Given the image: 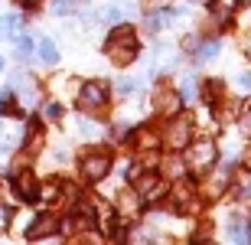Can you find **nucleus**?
Listing matches in <instances>:
<instances>
[{"mask_svg":"<svg viewBox=\"0 0 251 245\" xmlns=\"http://www.w3.org/2000/svg\"><path fill=\"white\" fill-rule=\"evenodd\" d=\"M245 53H248V59H251V36L245 39Z\"/></svg>","mask_w":251,"mask_h":245,"instance_id":"obj_32","label":"nucleus"},{"mask_svg":"<svg viewBox=\"0 0 251 245\" xmlns=\"http://www.w3.org/2000/svg\"><path fill=\"white\" fill-rule=\"evenodd\" d=\"M199 3H209V0H199Z\"/></svg>","mask_w":251,"mask_h":245,"instance_id":"obj_36","label":"nucleus"},{"mask_svg":"<svg viewBox=\"0 0 251 245\" xmlns=\"http://www.w3.org/2000/svg\"><path fill=\"white\" fill-rule=\"evenodd\" d=\"M179 105H183V98H179L176 92H170V88H160L157 98H153V108H157V114H176Z\"/></svg>","mask_w":251,"mask_h":245,"instance_id":"obj_7","label":"nucleus"},{"mask_svg":"<svg viewBox=\"0 0 251 245\" xmlns=\"http://www.w3.org/2000/svg\"><path fill=\"white\" fill-rule=\"evenodd\" d=\"M137 33L130 27H114L111 36H108V43H104V53H108V59H111L114 66H130V59L137 56Z\"/></svg>","mask_w":251,"mask_h":245,"instance_id":"obj_1","label":"nucleus"},{"mask_svg":"<svg viewBox=\"0 0 251 245\" xmlns=\"http://www.w3.org/2000/svg\"><path fill=\"white\" fill-rule=\"evenodd\" d=\"M108 105V85L104 82H85L78 88V108L82 111H101Z\"/></svg>","mask_w":251,"mask_h":245,"instance_id":"obj_2","label":"nucleus"},{"mask_svg":"<svg viewBox=\"0 0 251 245\" xmlns=\"http://www.w3.org/2000/svg\"><path fill=\"white\" fill-rule=\"evenodd\" d=\"M215 157H219L215 144L212 141H199V144H193V147L186 151V167L196 170V173H205V170L215 163Z\"/></svg>","mask_w":251,"mask_h":245,"instance_id":"obj_4","label":"nucleus"},{"mask_svg":"<svg viewBox=\"0 0 251 245\" xmlns=\"http://www.w3.org/2000/svg\"><path fill=\"white\" fill-rule=\"evenodd\" d=\"M238 196L251 199V170H245L242 177H238Z\"/></svg>","mask_w":251,"mask_h":245,"instance_id":"obj_20","label":"nucleus"},{"mask_svg":"<svg viewBox=\"0 0 251 245\" xmlns=\"http://www.w3.org/2000/svg\"><path fill=\"white\" fill-rule=\"evenodd\" d=\"M167 170H170V177H179V170H183V163H179V161H170V163H167Z\"/></svg>","mask_w":251,"mask_h":245,"instance_id":"obj_29","label":"nucleus"},{"mask_svg":"<svg viewBox=\"0 0 251 245\" xmlns=\"http://www.w3.org/2000/svg\"><path fill=\"white\" fill-rule=\"evenodd\" d=\"M114 92L121 95V98H130V95L137 92V82H134V79H118V85H114Z\"/></svg>","mask_w":251,"mask_h":245,"instance_id":"obj_17","label":"nucleus"},{"mask_svg":"<svg viewBox=\"0 0 251 245\" xmlns=\"http://www.w3.org/2000/svg\"><path fill=\"white\" fill-rule=\"evenodd\" d=\"M121 13H124V7H104L101 10V20H104V23H118Z\"/></svg>","mask_w":251,"mask_h":245,"instance_id":"obj_23","label":"nucleus"},{"mask_svg":"<svg viewBox=\"0 0 251 245\" xmlns=\"http://www.w3.org/2000/svg\"><path fill=\"white\" fill-rule=\"evenodd\" d=\"M179 98H183V102H193L196 98V85H193V79H183V92H179Z\"/></svg>","mask_w":251,"mask_h":245,"instance_id":"obj_24","label":"nucleus"},{"mask_svg":"<svg viewBox=\"0 0 251 245\" xmlns=\"http://www.w3.org/2000/svg\"><path fill=\"white\" fill-rule=\"evenodd\" d=\"M0 69H3V59H0Z\"/></svg>","mask_w":251,"mask_h":245,"instance_id":"obj_35","label":"nucleus"},{"mask_svg":"<svg viewBox=\"0 0 251 245\" xmlns=\"http://www.w3.org/2000/svg\"><path fill=\"white\" fill-rule=\"evenodd\" d=\"M108 170H111V154L95 151V154H85L82 157V173H85V180H92V183L104 180Z\"/></svg>","mask_w":251,"mask_h":245,"instance_id":"obj_5","label":"nucleus"},{"mask_svg":"<svg viewBox=\"0 0 251 245\" xmlns=\"http://www.w3.org/2000/svg\"><path fill=\"white\" fill-rule=\"evenodd\" d=\"M17 56L23 59V62L33 56V39H29V36H17Z\"/></svg>","mask_w":251,"mask_h":245,"instance_id":"obj_18","label":"nucleus"},{"mask_svg":"<svg viewBox=\"0 0 251 245\" xmlns=\"http://www.w3.org/2000/svg\"><path fill=\"white\" fill-rule=\"evenodd\" d=\"M13 88H20V98H23V102L26 105H33L39 98V92H36V85H33V79H26V76H13Z\"/></svg>","mask_w":251,"mask_h":245,"instance_id":"obj_11","label":"nucleus"},{"mask_svg":"<svg viewBox=\"0 0 251 245\" xmlns=\"http://www.w3.org/2000/svg\"><path fill=\"white\" fill-rule=\"evenodd\" d=\"M242 131H245V134H251V111L242 118Z\"/></svg>","mask_w":251,"mask_h":245,"instance_id":"obj_31","label":"nucleus"},{"mask_svg":"<svg viewBox=\"0 0 251 245\" xmlns=\"http://www.w3.org/2000/svg\"><path fill=\"white\" fill-rule=\"evenodd\" d=\"M212 56H219V43L205 39V46H199V59H212Z\"/></svg>","mask_w":251,"mask_h":245,"instance_id":"obj_22","label":"nucleus"},{"mask_svg":"<svg viewBox=\"0 0 251 245\" xmlns=\"http://www.w3.org/2000/svg\"><path fill=\"white\" fill-rule=\"evenodd\" d=\"M39 147H43V128H39V124H29V131H26V151L36 154Z\"/></svg>","mask_w":251,"mask_h":245,"instance_id":"obj_16","label":"nucleus"},{"mask_svg":"<svg viewBox=\"0 0 251 245\" xmlns=\"http://www.w3.org/2000/svg\"><path fill=\"white\" fill-rule=\"evenodd\" d=\"M17 3H23V7H33V3H39V0H17Z\"/></svg>","mask_w":251,"mask_h":245,"instance_id":"obj_33","label":"nucleus"},{"mask_svg":"<svg viewBox=\"0 0 251 245\" xmlns=\"http://www.w3.org/2000/svg\"><path fill=\"white\" fill-rule=\"evenodd\" d=\"M39 59H43V62H46V66H56L59 62V49H56V43H52V39H39Z\"/></svg>","mask_w":251,"mask_h":245,"instance_id":"obj_13","label":"nucleus"},{"mask_svg":"<svg viewBox=\"0 0 251 245\" xmlns=\"http://www.w3.org/2000/svg\"><path fill=\"white\" fill-rule=\"evenodd\" d=\"M225 236L232 239V242H248V239H251L248 219H245L242 213H232V216H228V229H225Z\"/></svg>","mask_w":251,"mask_h":245,"instance_id":"obj_8","label":"nucleus"},{"mask_svg":"<svg viewBox=\"0 0 251 245\" xmlns=\"http://www.w3.org/2000/svg\"><path fill=\"white\" fill-rule=\"evenodd\" d=\"M202 92H205V98H209V102H215V98L222 95V85H219V82H205Z\"/></svg>","mask_w":251,"mask_h":245,"instance_id":"obj_25","label":"nucleus"},{"mask_svg":"<svg viewBox=\"0 0 251 245\" xmlns=\"http://www.w3.org/2000/svg\"><path fill=\"white\" fill-rule=\"evenodd\" d=\"M173 206H176L179 213L193 209V193H189V187H176L173 190Z\"/></svg>","mask_w":251,"mask_h":245,"instance_id":"obj_15","label":"nucleus"},{"mask_svg":"<svg viewBox=\"0 0 251 245\" xmlns=\"http://www.w3.org/2000/svg\"><path fill=\"white\" fill-rule=\"evenodd\" d=\"M118 209H121V213H137V209H140V196H137V193H130V196H121Z\"/></svg>","mask_w":251,"mask_h":245,"instance_id":"obj_19","label":"nucleus"},{"mask_svg":"<svg viewBox=\"0 0 251 245\" xmlns=\"http://www.w3.org/2000/svg\"><path fill=\"white\" fill-rule=\"evenodd\" d=\"M13 190H17V196H20V199H26V203H36V199H39V180H36V173H29V170L17 173V177H13Z\"/></svg>","mask_w":251,"mask_h":245,"instance_id":"obj_6","label":"nucleus"},{"mask_svg":"<svg viewBox=\"0 0 251 245\" xmlns=\"http://www.w3.org/2000/svg\"><path fill=\"white\" fill-rule=\"evenodd\" d=\"M189 137H193V121H189V118H173V121L167 124V131H163V144H167L170 151L189 147Z\"/></svg>","mask_w":251,"mask_h":245,"instance_id":"obj_3","label":"nucleus"},{"mask_svg":"<svg viewBox=\"0 0 251 245\" xmlns=\"http://www.w3.org/2000/svg\"><path fill=\"white\" fill-rule=\"evenodd\" d=\"M46 118H62V105L49 102V105H46Z\"/></svg>","mask_w":251,"mask_h":245,"instance_id":"obj_26","label":"nucleus"},{"mask_svg":"<svg viewBox=\"0 0 251 245\" xmlns=\"http://www.w3.org/2000/svg\"><path fill=\"white\" fill-rule=\"evenodd\" d=\"M238 88H242V92H251V72H242V76H238Z\"/></svg>","mask_w":251,"mask_h":245,"instance_id":"obj_27","label":"nucleus"},{"mask_svg":"<svg viewBox=\"0 0 251 245\" xmlns=\"http://www.w3.org/2000/svg\"><path fill=\"white\" fill-rule=\"evenodd\" d=\"M7 111H13V88L0 92V114H7Z\"/></svg>","mask_w":251,"mask_h":245,"instance_id":"obj_21","label":"nucleus"},{"mask_svg":"<svg viewBox=\"0 0 251 245\" xmlns=\"http://www.w3.org/2000/svg\"><path fill=\"white\" fill-rule=\"evenodd\" d=\"M209 7H212V13H215V20L219 23H225V20L235 13V7H238V0H209Z\"/></svg>","mask_w":251,"mask_h":245,"instance_id":"obj_12","label":"nucleus"},{"mask_svg":"<svg viewBox=\"0 0 251 245\" xmlns=\"http://www.w3.org/2000/svg\"><path fill=\"white\" fill-rule=\"evenodd\" d=\"M7 222H10V209H0V232L7 229Z\"/></svg>","mask_w":251,"mask_h":245,"instance_id":"obj_30","label":"nucleus"},{"mask_svg":"<svg viewBox=\"0 0 251 245\" xmlns=\"http://www.w3.org/2000/svg\"><path fill=\"white\" fill-rule=\"evenodd\" d=\"M56 216H52V213H46V216H36L33 219V226L26 229V239H46V236H52V232H56Z\"/></svg>","mask_w":251,"mask_h":245,"instance_id":"obj_9","label":"nucleus"},{"mask_svg":"<svg viewBox=\"0 0 251 245\" xmlns=\"http://www.w3.org/2000/svg\"><path fill=\"white\" fill-rule=\"evenodd\" d=\"M52 10H56V13H69V10H72V0H56Z\"/></svg>","mask_w":251,"mask_h":245,"instance_id":"obj_28","label":"nucleus"},{"mask_svg":"<svg viewBox=\"0 0 251 245\" xmlns=\"http://www.w3.org/2000/svg\"><path fill=\"white\" fill-rule=\"evenodd\" d=\"M245 167H248V170H251V151H248V154H245Z\"/></svg>","mask_w":251,"mask_h":245,"instance_id":"obj_34","label":"nucleus"},{"mask_svg":"<svg viewBox=\"0 0 251 245\" xmlns=\"http://www.w3.org/2000/svg\"><path fill=\"white\" fill-rule=\"evenodd\" d=\"M134 187H137L140 199H153L160 193V177L157 173H144V177H134Z\"/></svg>","mask_w":251,"mask_h":245,"instance_id":"obj_10","label":"nucleus"},{"mask_svg":"<svg viewBox=\"0 0 251 245\" xmlns=\"http://www.w3.org/2000/svg\"><path fill=\"white\" fill-rule=\"evenodd\" d=\"M17 33H20V17H17V13H7V17H0V39L17 36Z\"/></svg>","mask_w":251,"mask_h":245,"instance_id":"obj_14","label":"nucleus"}]
</instances>
